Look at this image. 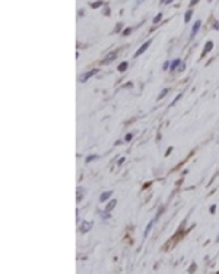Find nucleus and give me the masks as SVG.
Wrapping results in <instances>:
<instances>
[{
  "label": "nucleus",
  "mask_w": 219,
  "mask_h": 274,
  "mask_svg": "<svg viewBox=\"0 0 219 274\" xmlns=\"http://www.w3.org/2000/svg\"><path fill=\"white\" fill-rule=\"evenodd\" d=\"M152 226H153V221H151V223L147 224L146 230H145V236H147V233H149V230H151V229H152Z\"/></svg>",
  "instance_id": "14"
},
{
  "label": "nucleus",
  "mask_w": 219,
  "mask_h": 274,
  "mask_svg": "<svg viewBox=\"0 0 219 274\" xmlns=\"http://www.w3.org/2000/svg\"><path fill=\"white\" fill-rule=\"evenodd\" d=\"M194 268H196V264H193V265L190 267V271H194Z\"/></svg>",
  "instance_id": "19"
},
{
  "label": "nucleus",
  "mask_w": 219,
  "mask_h": 274,
  "mask_svg": "<svg viewBox=\"0 0 219 274\" xmlns=\"http://www.w3.org/2000/svg\"><path fill=\"white\" fill-rule=\"evenodd\" d=\"M111 195H113V191H107V192H104V194L99 197V201H101V203H105L108 198H111Z\"/></svg>",
  "instance_id": "4"
},
{
  "label": "nucleus",
  "mask_w": 219,
  "mask_h": 274,
  "mask_svg": "<svg viewBox=\"0 0 219 274\" xmlns=\"http://www.w3.org/2000/svg\"><path fill=\"white\" fill-rule=\"evenodd\" d=\"M197 2H199V0H191V3H190V4L193 6V4H196V3H197Z\"/></svg>",
  "instance_id": "21"
},
{
  "label": "nucleus",
  "mask_w": 219,
  "mask_h": 274,
  "mask_svg": "<svg viewBox=\"0 0 219 274\" xmlns=\"http://www.w3.org/2000/svg\"><path fill=\"white\" fill-rule=\"evenodd\" d=\"M91 227H92V221H85V223L82 224V227H80V232L82 233L88 232V230H91Z\"/></svg>",
  "instance_id": "3"
},
{
  "label": "nucleus",
  "mask_w": 219,
  "mask_h": 274,
  "mask_svg": "<svg viewBox=\"0 0 219 274\" xmlns=\"http://www.w3.org/2000/svg\"><path fill=\"white\" fill-rule=\"evenodd\" d=\"M151 44H152V40H147L146 43H143V44L140 46V49H139V50H137V51H136V53H135V57H139L140 54H143L145 51L147 50V47L151 46Z\"/></svg>",
  "instance_id": "1"
},
{
  "label": "nucleus",
  "mask_w": 219,
  "mask_h": 274,
  "mask_svg": "<svg viewBox=\"0 0 219 274\" xmlns=\"http://www.w3.org/2000/svg\"><path fill=\"white\" fill-rule=\"evenodd\" d=\"M131 136H133V135H131V134H127V135H126V138H124V139H126V141H130V139H131Z\"/></svg>",
  "instance_id": "18"
},
{
  "label": "nucleus",
  "mask_w": 219,
  "mask_h": 274,
  "mask_svg": "<svg viewBox=\"0 0 219 274\" xmlns=\"http://www.w3.org/2000/svg\"><path fill=\"white\" fill-rule=\"evenodd\" d=\"M131 30H133V28H126V30L123 31V35H129L131 32Z\"/></svg>",
  "instance_id": "17"
},
{
  "label": "nucleus",
  "mask_w": 219,
  "mask_h": 274,
  "mask_svg": "<svg viewBox=\"0 0 219 274\" xmlns=\"http://www.w3.org/2000/svg\"><path fill=\"white\" fill-rule=\"evenodd\" d=\"M191 13H193V10H187V13H185V16H184V22H190Z\"/></svg>",
  "instance_id": "11"
},
{
  "label": "nucleus",
  "mask_w": 219,
  "mask_h": 274,
  "mask_svg": "<svg viewBox=\"0 0 219 274\" xmlns=\"http://www.w3.org/2000/svg\"><path fill=\"white\" fill-rule=\"evenodd\" d=\"M212 47H213V43H212V41H207V43H206V46H205V50H203V54H202V56L207 54V53H209V51L212 50Z\"/></svg>",
  "instance_id": "6"
},
{
  "label": "nucleus",
  "mask_w": 219,
  "mask_h": 274,
  "mask_svg": "<svg viewBox=\"0 0 219 274\" xmlns=\"http://www.w3.org/2000/svg\"><path fill=\"white\" fill-rule=\"evenodd\" d=\"M180 63H181V60H180V59H175V60H174L173 63H171V71H175V68H177Z\"/></svg>",
  "instance_id": "10"
},
{
  "label": "nucleus",
  "mask_w": 219,
  "mask_h": 274,
  "mask_svg": "<svg viewBox=\"0 0 219 274\" xmlns=\"http://www.w3.org/2000/svg\"><path fill=\"white\" fill-rule=\"evenodd\" d=\"M218 242H219V237H218Z\"/></svg>",
  "instance_id": "23"
},
{
  "label": "nucleus",
  "mask_w": 219,
  "mask_h": 274,
  "mask_svg": "<svg viewBox=\"0 0 219 274\" xmlns=\"http://www.w3.org/2000/svg\"><path fill=\"white\" fill-rule=\"evenodd\" d=\"M98 158V156L97 154H92V156H89V157H86V163H91V161H93V160H97Z\"/></svg>",
  "instance_id": "12"
},
{
  "label": "nucleus",
  "mask_w": 219,
  "mask_h": 274,
  "mask_svg": "<svg viewBox=\"0 0 219 274\" xmlns=\"http://www.w3.org/2000/svg\"><path fill=\"white\" fill-rule=\"evenodd\" d=\"M161 18H162V13H158V15L153 18V24H158V22L161 21Z\"/></svg>",
  "instance_id": "13"
},
{
  "label": "nucleus",
  "mask_w": 219,
  "mask_h": 274,
  "mask_svg": "<svg viewBox=\"0 0 219 274\" xmlns=\"http://www.w3.org/2000/svg\"><path fill=\"white\" fill-rule=\"evenodd\" d=\"M209 2H211V0H209Z\"/></svg>",
  "instance_id": "24"
},
{
  "label": "nucleus",
  "mask_w": 219,
  "mask_h": 274,
  "mask_svg": "<svg viewBox=\"0 0 219 274\" xmlns=\"http://www.w3.org/2000/svg\"><path fill=\"white\" fill-rule=\"evenodd\" d=\"M215 30H219V22H215Z\"/></svg>",
  "instance_id": "20"
},
{
  "label": "nucleus",
  "mask_w": 219,
  "mask_h": 274,
  "mask_svg": "<svg viewBox=\"0 0 219 274\" xmlns=\"http://www.w3.org/2000/svg\"><path fill=\"white\" fill-rule=\"evenodd\" d=\"M115 204H117V201H115V199H113V201H111V203H110L108 205H107L105 211H111V210L114 208V207H115Z\"/></svg>",
  "instance_id": "9"
},
{
  "label": "nucleus",
  "mask_w": 219,
  "mask_h": 274,
  "mask_svg": "<svg viewBox=\"0 0 219 274\" xmlns=\"http://www.w3.org/2000/svg\"><path fill=\"white\" fill-rule=\"evenodd\" d=\"M115 56H117V51H113L111 54H108V56H107V59L104 60V63H108V62H113V60L115 59Z\"/></svg>",
  "instance_id": "7"
},
{
  "label": "nucleus",
  "mask_w": 219,
  "mask_h": 274,
  "mask_svg": "<svg viewBox=\"0 0 219 274\" xmlns=\"http://www.w3.org/2000/svg\"><path fill=\"white\" fill-rule=\"evenodd\" d=\"M200 26H202V21H196V22H194V26L191 28V35H193V37L197 34V31H199V28H200Z\"/></svg>",
  "instance_id": "5"
},
{
  "label": "nucleus",
  "mask_w": 219,
  "mask_h": 274,
  "mask_svg": "<svg viewBox=\"0 0 219 274\" xmlns=\"http://www.w3.org/2000/svg\"><path fill=\"white\" fill-rule=\"evenodd\" d=\"M101 4H102V2H101V0H99V2H95V3H92V4H91V6H92V8H99Z\"/></svg>",
  "instance_id": "16"
},
{
  "label": "nucleus",
  "mask_w": 219,
  "mask_h": 274,
  "mask_svg": "<svg viewBox=\"0 0 219 274\" xmlns=\"http://www.w3.org/2000/svg\"><path fill=\"white\" fill-rule=\"evenodd\" d=\"M171 2H173V0H167V2H165V3H171Z\"/></svg>",
  "instance_id": "22"
},
{
  "label": "nucleus",
  "mask_w": 219,
  "mask_h": 274,
  "mask_svg": "<svg viewBox=\"0 0 219 274\" xmlns=\"http://www.w3.org/2000/svg\"><path fill=\"white\" fill-rule=\"evenodd\" d=\"M127 66H129V63L127 62H123V63L118 65V72H124L127 69Z\"/></svg>",
  "instance_id": "8"
},
{
  "label": "nucleus",
  "mask_w": 219,
  "mask_h": 274,
  "mask_svg": "<svg viewBox=\"0 0 219 274\" xmlns=\"http://www.w3.org/2000/svg\"><path fill=\"white\" fill-rule=\"evenodd\" d=\"M167 94H168V89L165 88V89H162V93H161V95L159 97H158V100H161V98H164L165 95H167Z\"/></svg>",
  "instance_id": "15"
},
{
  "label": "nucleus",
  "mask_w": 219,
  "mask_h": 274,
  "mask_svg": "<svg viewBox=\"0 0 219 274\" xmlns=\"http://www.w3.org/2000/svg\"><path fill=\"white\" fill-rule=\"evenodd\" d=\"M97 69H92V71L91 72H86V73H83V75L80 76V82H86V81L89 79V78H92L93 75H95V73H97Z\"/></svg>",
  "instance_id": "2"
}]
</instances>
